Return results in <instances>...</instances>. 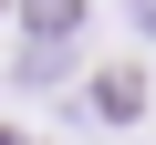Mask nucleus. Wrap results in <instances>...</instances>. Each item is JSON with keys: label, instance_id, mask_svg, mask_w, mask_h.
<instances>
[{"label": "nucleus", "instance_id": "f257e3e1", "mask_svg": "<svg viewBox=\"0 0 156 145\" xmlns=\"http://www.w3.org/2000/svg\"><path fill=\"white\" fill-rule=\"evenodd\" d=\"M21 21H31V42H73L83 31V0H21Z\"/></svg>", "mask_w": 156, "mask_h": 145}, {"label": "nucleus", "instance_id": "f03ea898", "mask_svg": "<svg viewBox=\"0 0 156 145\" xmlns=\"http://www.w3.org/2000/svg\"><path fill=\"white\" fill-rule=\"evenodd\" d=\"M94 104H104V114H115V124H125V114H135V104H146V83H135V72H104V83H94Z\"/></svg>", "mask_w": 156, "mask_h": 145}]
</instances>
